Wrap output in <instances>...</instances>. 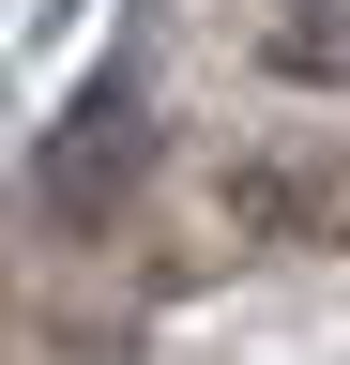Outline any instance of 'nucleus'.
I'll use <instances>...</instances> for the list:
<instances>
[{
    "instance_id": "obj_1",
    "label": "nucleus",
    "mask_w": 350,
    "mask_h": 365,
    "mask_svg": "<svg viewBox=\"0 0 350 365\" xmlns=\"http://www.w3.org/2000/svg\"><path fill=\"white\" fill-rule=\"evenodd\" d=\"M274 61L289 76H350V16H274Z\"/></svg>"
}]
</instances>
